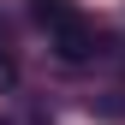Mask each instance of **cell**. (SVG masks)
I'll return each mask as SVG.
<instances>
[{
	"label": "cell",
	"instance_id": "obj_1",
	"mask_svg": "<svg viewBox=\"0 0 125 125\" xmlns=\"http://www.w3.org/2000/svg\"><path fill=\"white\" fill-rule=\"evenodd\" d=\"M48 42H54V60H66V66H83V60L101 54V36H95V24H89L83 12H77L72 24H60Z\"/></svg>",
	"mask_w": 125,
	"mask_h": 125
},
{
	"label": "cell",
	"instance_id": "obj_2",
	"mask_svg": "<svg viewBox=\"0 0 125 125\" xmlns=\"http://www.w3.org/2000/svg\"><path fill=\"white\" fill-rule=\"evenodd\" d=\"M30 18L54 36L60 24H72V18H77V0H30Z\"/></svg>",
	"mask_w": 125,
	"mask_h": 125
},
{
	"label": "cell",
	"instance_id": "obj_3",
	"mask_svg": "<svg viewBox=\"0 0 125 125\" xmlns=\"http://www.w3.org/2000/svg\"><path fill=\"white\" fill-rule=\"evenodd\" d=\"M89 113H95V119H125V89H107V95H95V101H89Z\"/></svg>",
	"mask_w": 125,
	"mask_h": 125
},
{
	"label": "cell",
	"instance_id": "obj_4",
	"mask_svg": "<svg viewBox=\"0 0 125 125\" xmlns=\"http://www.w3.org/2000/svg\"><path fill=\"white\" fill-rule=\"evenodd\" d=\"M12 83H18V60L0 48V89H12Z\"/></svg>",
	"mask_w": 125,
	"mask_h": 125
}]
</instances>
